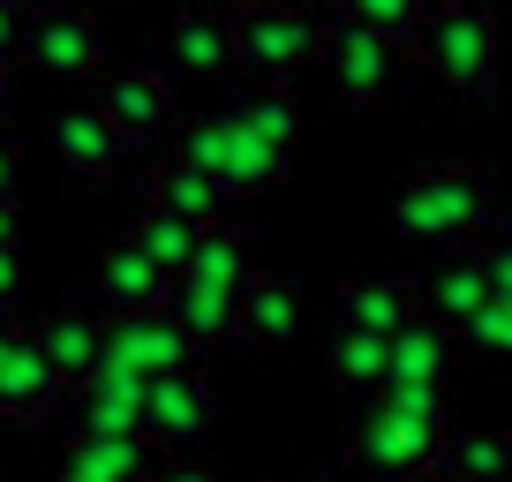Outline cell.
Instances as JSON below:
<instances>
[{"instance_id":"cell-1","label":"cell","mask_w":512,"mask_h":482,"mask_svg":"<svg viewBox=\"0 0 512 482\" xmlns=\"http://www.w3.org/2000/svg\"><path fill=\"white\" fill-rule=\"evenodd\" d=\"M392 234L415 241V249H475L490 226H505V189H497L482 166L467 159H430L415 174L392 181V204H384Z\"/></svg>"},{"instance_id":"cell-2","label":"cell","mask_w":512,"mask_h":482,"mask_svg":"<svg viewBox=\"0 0 512 482\" xmlns=\"http://www.w3.org/2000/svg\"><path fill=\"white\" fill-rule=\"evenodd\" d=\"M415 68L452 98H490L497 76H505V38H497V16L482 0H437L415 31Z\"/></svg>"},{"instance_id":"cell-3","label":"cell","mask_w":512,"mask_h":482,"mask_svg":"<svg viewBox=\"0 0 512 482\" xmlns=\"http://www.w3.org/2000/svg\"><path fill=\"white\" fill-rule=\"evenodd\" d=\"M317 0H249L234 8V76L241 83H294V68H309L324 53Z\"/></svg>"},{"instance_id":"cell-4","label":"cell","mask_w":512,"mask_h":482,"mask_svg":"<svg viewBox=\"0 0 512 482\" xmlns=\"http://www.w3.org/2000/svg\"><path fill=\"white\" fill-rule=\"evenodd\" d=\"M317 61H324V76H332V98L354 106V113L400 98L407 76H415V46H407V38L369 31V23L339 16V8H332V23H324V53H317Z\"/></svg>"},{"instance_id":"cell-5","label":"cell","mask_w":512,"mask_h":482,"mask_svg":"<svg viewBox=\"0 0 512 482\" xmlns=\"http://www.w3.org/2000/svg\"><path fill=\"white\" fill-rule=\"evenodd\" d=\"M347 445H354V460H362L377 482H400V475H422V467H437V452H445V430H437V422L400 415L392 400H377L362 422H354Z\"/></svg>"},{"instance_id":"cell-6","label":"cell","mask_w":512,"mask_h":482,"mask_svg":"<svg viewBox=\"0 0 512 482\" xmlns=\"http://www.w3.org/2000/svg\"><path fill=\"white\" fill-rule=\"evenodd\" d=\"M23 61L61 76V83H83V76L106 68V31H98V16H83V8H31Z\"/></svg>"},{"instance_id":"cell-7","label":"cell","mask_w":512,"mask_h":482,"mask_svg":"<svg viewBox=\"0 0 512 482\" xmlns=\"http://www.w3.org/2000/svg\"><path fill=\"white\" fill-rule=\"evenodd\" d=\"M61 400H68V377L46 362L38 332H16V324L0 317V415L8 422H46Z\"/></svg>"},{"instance_id":"cell-8","label":"cell","mask_w":512,"mask_h":482,"mask_svg":"<svg viewBox=\"0 0 512 482\" xmlns=\"http://www.w3.org/2000/svg\"><path fill=\"white\" fill-rule=\"evenodd\" d=\"M46 151H53V166H61V174H76V181H106V174H121V159H128L136 144L113 129V113L91 98V106H61V113H53Z\"/></svg>"},{"instance_id":"cell-9","label":"cell","mask_w":512,"mask_h":482,"mask_svg":"<svg viewBox=\"0 0 512 482\" xmlns=\"http://www.w3.org/2000/svg\"><path fill=\"white\" fill-rule=\"evenodd\" d=\"M211 385H204V370H166V377H151V392H144V437H159L166 452H196L211 437Z\"/></svg>"},{"instance_id":"cell-10","label":"cell","mask_w":512,"mask_h":482,"mask_svg":"<svg viewBox=\"0 0 512 482\" xmlns=\"http://www.w3.org/2000/svg\"><path fill=\"white\" fill-rule=\"evenodd\" d=\"M106 362L166 377V370H189L196 362V339L174 324V309H128V317H106Z\"/></svg>"},{"instance_id":"cell-11","label":"cell","mask_w":512,"mask_h":482,"mask_svg":"<svg viewBox=\"0 0 512 482\" xmlns=\"http://www.w3.org/2000/svg\"><path fill=\"white\" fill-rule=\"evenodd\" d=\"M91 287H98V309H106V317H128V309H166V287H174V272H166V264L151 257L136 234H121L113 249H98Z\"/></svg>"},{"instance_id":"cell-12","label":"cell","mask_w":512,"mask_h":482,"mask_svg":"<svg viewBox=\"0 0 512 482\" xmlns=\"http://www.w3.org/2000/svg\"><path fill=\"white\" fill-rule=\"evenodd\" d=\"M98 106L113 113V129H121L128 144H159V136L174 129V83H166L159 68H106V76H98Z\"/></svg>"},{"instance_id":"cell-13","label":"cell","mask_w":512,"mask_h":482,"mask_svg":"<svg viewBox=\"0 0 512 482\" xmlns=\"http://www.w3.org/2000/svg\"><path fill=\"white\" fill-rule=\"evenodd\" d=\"M159 475V437L144 430H76L61 460V482H151Z\"/></svg>"},{"instance_id":"cell-14","label":"cell","mask_w":512,"mask_h":482,"mask_svg":"<svg viewBox=\"0 0 512 482\" xmlns=\"http://www.w3.org/2000/svg\"><path fill=\"white\" fill-rule=\"evenodd\" d=\"M166 68L181 76H234V16L211 8V0H189L166 23Z\"/></svg>"},{"instance_id":"cell-15","label":"cell","mask_w":512,"mask_h":482,"mask_svg":"<svg viewBox=\"0 0 512 482\" xmlns=\"http://www.w3.org/2000/svg\"><path fill=\"white\" fill-rule=\"evenodd\" d=\"M302 324H309V309H302V287L294 279H279V272H256L249 279V294H241V347H256V354H279V347H294L302 339Z\"/></svg>"},{"instance_id":"cell-16","label":"cell","mask_w":512,"mask_h":482,"mask_svg":"<svg viewBox=\"0 0 512 482\" xmlns=\"http://www.w3.org/2000/svg\"><path fill=\"white\" fill-rule=\"evenodd\" d=\"M452 354H460V332H452L445 317H430V309H415V317L400 324V339H392L384 385H445Z\"/></svg>"},{"instance_id":"cell-17","label":"cell","mask_w":512,"mask_h":482,"mask_svg":"<svg viewBox=\"0 0 512 482\" xmlns=\"http://www.w3.org/2000/svg\"><path fill=\"white\" fill-rule=\"evenodd\" d=\"M415 309H422V294L400 272H354L339 287V324H362V332H384V339H400V324Z\"/></svg>"},{"instance_id":"cell-18","label":"cell","mask_w":512,"mask_h":482,"mask_svg":"<svg viewBox=\"0 0 512 482\" xmlns=\"http://www.w3.org/2000/svg\"><path fill=\"white\" fill-rule=\"evenodd\" d=\"M287 174H294V151L272 144V136H256V129H241L234 113H226V174H219L226 189L234 196H272V189H287Z\"/></svg>"},{"instance_id":"cell-19","label":"cell","mask_w":512,"mask_h":482,"mask_svg":"<svg viewBox=\"0 0 512 482\" xmlns=\"http://www.w3.org/2000/svg\"><path fill=\"white\" fill-rule=\"evenodd\" d=\"M151 196H159V204H174L181 219H196V226H226V219H234V204H241V196L226 189V181L211 174V166L181 159V151H174V159L159 166V181H151Z\"/></svg>"},{"instance_id":"cell-20","label":"cell","mask_w":512,"mask_h":482,"mask_svg":"<svg viewBox=\"0 0 512 482\" xmlns=\"http://www.w3.org/2000/svg\"><path fill=\"white\" fill-rule=\"evenodd\" d=\"M166 309H174V324L196 339V354H204V347H226V339L241 332V294L204 287V279H189V272H174V287H166Z\"/></svg>"},{"instance_id":"cell-21","label":"cell","mask_w":512,"mask_h":482,"mask_svg":"<svg viewBox=\"0 0 512 482\" xmlns=\"http://www.w3.org/2000/svg\"><path fill=\"white\" fill-rule=\"evenodd\" d=\"M415 294H422V309H430V317H445L452 332H460V324L475 317L482 302H490V272H482V257H475V249H460V257L445 249V257L430 264V279H422Z\"/></svg>"},{"instance_id":"cell-22","label":"cell","mask_w":512,"mask_h":482,"mask_svg":"<svg viewBox=\"0 0 512 482\" xmlns=\"http://www.w3.org/2000/svg\"><path fill=\"white\" fill-rule=\"evenodd\" d=\"M38 347H46V362L68 377V392H76L83 377L98 370V354H106V324H98L91 309H53V317H38Z\"/></svg>"},{"instance_id":"cell-23","label":"cell","mask_w":512,"mask_h":482,"mask_svg":"<svg viewBox=\"0 0 512 482\" xmlns=\"http://www.w3.org/2000/svg\"><path fill=\"white\" fill-rule=\"evenodd\" d=\"M256 272H264V264H256V241L241 234L234 219H226V226H204V241H196V257H189V279L226 287V294H249Z\"/></svg>"},{"instance_id":"cell-24","label":"cell","mask_w":512,"mask_h":482,"mask_svg":"<svg viewBox=\"0 0 512 482\" xmlns=\"http://www.w3.org/2000/svg\"><path fill=\"white\" fill-rule=\"evenodd\" d=\"M437 475L445 482H512V430H445Z\"/></svg>"},{"instance_id":"cell-25","label":"cell","mask_w":512,"mask_h":482,"mask_svg":"<svg viewBox=\"0 0 512 482\" xmlns=\"http://www.w3.org/2000/svg\"><path fill=\"white\" fill-rule=\"evenodd\" d=\"M324 362H332V385H339V392H384L392 339H384V332H362V324H339L332 347H324Z\"/></svg>"},{"instance_id":"cell-26","label":"cell","mask_w":512,"mask_h":482,"mask_svg":"<svg viewBox=\"0 0 512 482\" xmlns=\"http://www.w3.org/2000/svg\"><path fill=\"white\" fill-rule=\"evenodd\" d=\"M226 113H234L241 129H256V136H272V144H302V106H294V91L287 83H241L234 98H226Z\"/></svg>"},{"instance_id":"cell-27","label":"cell","mask_w":512,"mask_h":482,"mask_svg":"<svg viewBox=\"0 0 512 482\" xmlns=\"http://www.w3.org/2000/svg\"><path fill=\"white\" fill-rule=\"evenodd\" d=\"M128 234L144 241V249L166 264V272H189V257H196V241H204V226H196V219H181L174 204H159V196H151V204L136 211V226H128Z\"/></svg>"},{"instance_id":"cell-28","label":"cell","mask_w":512,"mask_h":482,"mask_svg":"<svg viewBox=\"0 0 512 482\" xmlns=\"http://www.w3.org/2000/svg\"><path fill=\"white\" fill-rule=\"evenodd\" d=\"M332 8H339V16H354V23H369V31H392V38L415 46L422 16H430L437 0H332Z\"/></svg>"},{"instance_id":"cell-29","label":"cell","mask_w":512,"mask_h":482,"mask_svg":"<svg viewBox=\"0 0 512 482\" xmlns=\"http://www.w3.org/2000/svg\"><path fill=\"white\" fill-rule=\"evenodd\" d=\"M460 347L490 354V362H512V302H505V294H490V302L460 324Z\"/></svg>"},{"instance_id":"cell-30","label":"cell","mask_w":512,"mask_h":482,"mask_svg":"<svg viewBox=\"0 0 512 482\" xmlns=\"http://www.w3.org/2000/svg\"><path fill=\"white\" fill-rule=\"evenodd\" d=\"M377 400H392L400 415H415V422H437V430H452V422H445V385H384Z\"/></svg>"},{"instance_id":"cell-31","label":"cell","mask_w":512,"mask_h":482,"mask_svg":"<svg viewBox=\"0 0 512 482\" xmlns=\"http://www.w3.org/2000/svg\"><path fill=\"white\" fill-rule=\"evenodd\" d=\"M475 257H482V272H490V294H505V302H512V219L490 226V234L475 241Z\"/></svg>"},{"instance_id":"cell-32","label":"cell","mask_w":512,"mask_h":482,"mask_svg":"<svg viewBox=\"0 0 512 482\" xmlns=\"http://www.w3.org/2000/svg\"><path fill=\"white\" fill-rule=\"evenodd\" d=\"M23 31H31V0H0V53L8 61L23 53Z\"/></svg>"},{"instance_id":"cell-33","label":"cell","mask_w":512,"mask_h":482,"mask_svg":"<svg viewBox=\"0 0 512 482\" xmlns=\"http://www.w3.org/2000/svg\"><path fill=\"white\" fill-rule=\"evenodd\" d=\"M16 287H23V264H16V241H0V317L16 309Z\"/></svg>"},{"instance_id":"cell-34","label":"cell","mask_w":512,"mask_h":482,"mask_svg":"<svg viewBox=\"0 0 512 482\" xmlns=\"http://www.w3.org/2000/svg\"><path fill=\"white\" fill-rule=\"evenodd\" d=\"M151 482H219V475H211V467H196V460H174V467H159Z\"/></svg>"},{"instance_id":"cell-35","label":"cell","mask_w":512,"mask_h":482,"mask_svg":"<svg viewBox=\"0 0 512 482\" xmlns=\"http://www.w3.org/2000/svg\"><path fill=\"white\" fill-rule=\"evenodd\" d=\"M0 204H16V144L0 136Z\"/></svg>"},{"instance_id":"cell-36","label":"cell","mask_w":512,"mask_h":482,"mask_svg":"<svg viewBox=\"0 0 512 482\" xmlns=\"http://www.w3.org/2000/svg\"><path fill=\"white\" fill-rule=\"evenodd\" d=\"M0 241H23V211L16 204H0Z\"/></svg>"},{"instance_id":"cell-37","label":"cell","mask_w":512,"mask_h":482,"mask_svg":"<svg viewBox=\"0 0 512 482\" xmlns=\"http://www.w3.org/2000/svg\"><path fill=\"white\" fill-rule=\"evenodd\" d=\"M8 91H16V76H8V53H0V113H8Z\"/></svg>"},{"instance_id":"cell-38","label":"cell","mask_w":512,"mask_h":482,"mask_svg":"<svg viewBox=\"0 0 512 482\" xmlns=\"http://www.w3.org/2000/svg\"><path fill=\"white\" fill-rule=\"evenodd\" d=\"M400 482H445V475H437V467H422V475H400Z\"/></svg>"},{"instance_id":"cell-39","label":"cell","mask_w":512,"mask_h":482,"mask_svg":"<svg viewBox=\"0 0 512 482\" xmlns=\"http://www.w3.org/2000/svg\"><path fill=\"white\" fill-rule=\"evenodd\" d=\"M38 8H91V0H38Z\"/></svg>"},{"instance_id":"cell-40","label":"cell","mask_w":512,"mask_h":482,"mask_svg":"<svg viewBox=\"0 0 512 482\" xmlns=\"http://www.w3.org/2000/svg\"><path fill=\"white\" fill-rule=\"evenodd\" d=\"M174 8H189V0H174Z\"/></svg>"}]
</instances>
